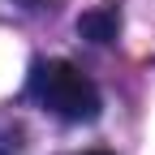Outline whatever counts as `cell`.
<instances>
[{
	"instance_id": "obj_2",
	"label": "cell",
	"mask_w": 155,
	"mask_h": 155,
	"mask_svg": "<svg viewBox=\"0 0 155 155\" xmlns=\"http://www.w3.org/2000/svg\"><path fill=\"white\" fill-rule=\"evenodd\" d=\"M78 35L91 39V43H112L116 39V13L112 9H91L78 17Z\"/></svg>"
},
{
	"instance_id": "obj_3",
	"label": "cell",
	"mask_w": 155,
	"mask_h": 155,
	"mask_svg": "<svg viewBox=\"0 0 155 155\" xmlns=\"http://www.w3.org/2000/svg\"><path fill=\"white\" fill-rule=\"evenodd\" d=\"M82 155H108V151H82Z\"/></svg>"
},
{
	"instance_id": "obj_1",
	"label": "cell",
	"mask_w": 155,
	"mask_h": 155,
	"mask_svg": "<svg viewBox=\"0 0 155 155\" xmlns=\"http://www.w3.org/2000/svg\"><path fill=\"white\" fill-rule=\"evenodd\" d=\"M26 91H30V99L39 108H48L52 116H61L69 125H86L104 108L99 86H95L78 65H69V61H35Z\"/></svg>"
}]
</instances>
